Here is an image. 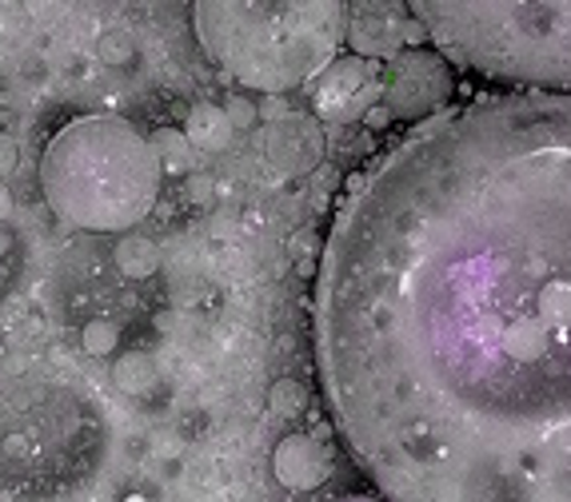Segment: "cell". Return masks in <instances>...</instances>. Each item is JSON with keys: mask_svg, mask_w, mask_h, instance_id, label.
Wrapping results in <instances>:
<instances>
[{"mask_svg": "<svg viewBox=\"0 0 571 502\" xmlns=\"http://www.w3.org/2000/svg\"><path fill=\"white\" fill-rule=\"evenodd\" d=\"M316 363L388 502H571V92L439 109L351 175Z\"/></svg>", "mask_w": 571, "mask_h": 502, "instance_id": "6da1fadb", "label": "cell"}, {"mask_svg": "<svg viewBox=\"0 0 571 502\" xmlns=\"http://www.w3.org/2000/svg\"><path fill=\"white\" fill-rule=\"evenodd\" d=\"M109 455V415L80 383L0 379V502H77Z\"/></svg>", "mask_w": 571, "mask_h": 502, "instance_id": "7a4b0ae2", "label": "cell"}, {"mask_svg": "<svg viewBox=\"0 0 571 502\" xmlns=\"http://www.w3.org/2000/svg\"><path fill=\"white\" fill-rule=\"evenodd\" d=\"M160 160L124 116L88 112L44 144L41 192L56 216L80 231L128 236L160 196Z\"/></svg>", "mask_w": 571, "mask_h": 502, "instance_id": "3957f363", "label": "cell"}, {"mask_svg": "<svg viewBox=\"0 0 571 502\" xmlns=\"http://www.w3.org/2000/svg\"><path fill=\"white\" fill-rule=\"evenodd\" d=\"M416 12L451 65L531 92L571 88V0H424Z\"/></svg>", "mask_w": 571, "mask_h": 502, "instance_id": "277c9868", "label": "cell"}, {"mask_svg": "<svg viewBox=\"0 0 571 502\" xmlns=\"http://www.w3.org/2000/svg\"><path fill=\"white\" fill-rule=\"evenodd\" d=\"M204 53L244 88L280 96L320 77L348 36L344 4H197L192 9Z\"/></svg>", "mask_w": 571, "mask_h": 502, "instance_id": "5b68a950", "label": "cell"}, {"mask_svg": "<svg viewBox=\"0 0 571 502\" xmlns=\"http://www.w3.org/2000/svg\"><path fill=\"white\" fill-rule=\"evenodd\" d=\"M384 96L380 65L363 56H336L312 92V104L324 121H363L376 109V100Z\"/></svg>", "mask_w": 571, "mask_h": 502, "instance_id": "8992f818", "label": "cell"}, {"mask_svg": "<svg viewBox=\"0 0 571 502\" xmlns=\"http://www.w3.org/2000/svg\"><path fill=\"white\" fill-rule=\"evenodd\" d=\"M272 475L284 491H296V494L320 491L332 475V455L324 450V443H316L312 435L292 431V435H284L276 443Z\"/></svg>", "mask_w": 571, "mask_h": 502, "instance_id": "52a82bcc", "label": "cell"}, {"mask_svg": "<svg viewBox=\"0 0 571 502\" xmlns=\"http://www.w3.org/2000/svg\"><path fill=\"white\" fill-rule=\"evenodd\" d=\"M348 36L351 48L360 56H395V48H404V24H400V16H356Z\"/></svg>", "mask_w": 571, "mask_h": 502, "instance_id": "ba28073f", "label": "cell"}, {"mask_svg": "<svg viewBox=\"0 0 571 502\" xmlns=\"http://www.w3.org/2000/svg\"><path fill=\"white\" fill-rule=\"evenodd\" d=\"M184 140L200 152H224L232 144V124H228V112L216 109V104H197V109L188 112L184 121Z\"/></svg>", "mask_w": 571, "mask_h": 502, "instance_id": "9c48e42d", "label": "cell"}, {"mask_svg": "<svg viewBox=\"0 0 571 502\" xmlns=\"http://www.w3.org/2000/svg\"><path fill=\"white\" fill-rule=\"evenodd\" d=\"M112 383H116V391L136 399V395H148L160 383V367H156V360L148 351H128L112 367Z\"/></svg>", "mask_w": 571, "mask_h": 502, "instance_id": "30bf717a", "label": "cell"}, {"mask_svg": "<svg viewBox=\"0 0 571 502\" xmlns=\"http://www.w3.org/2000/svg\"><path fill=\"white\" fill-rule=\"evenodd\" d=\"M112 263L128 279H148L153 272H160V248L153 240H144V236H124L112 248Z\"/></svg>", "mask_w": 571, "mask_h": 502, "instance_id": "8fae6325", "label": "cell"}, {"mask_svg": "<svg viewBox=\"0 0 571 502\" xmlns=\"http://www.w3.org/2000/svg\"><path fill=\"white\" fill-rule=\"evenodd\" d=\"M148 144H153L156 160H160V172H184V168L192 164V144L184 140V132L180 128L156 132Z\"/></svg>", "mask_w": 571, "mask_h": 502, "instance_id": "7c38bea8", "label": "cell"}, {"mask_svg": "<svg viewBox=\"0 0 571 502\" xmlns=\"http://www.w3.org/2000/svg\"><path fill=\"white\" fill-rule=\"evenodd\" d=\"M80 343H85L88 355H112L121 347V323L116 319H88L85 331H80Z\"/></svg>", "mask_w": 571, "mask_h": 502, "instance_id": "4fadbf2b", "label": "cell"}, {"mask_svg": "<svg viewBox=\"0 0 571 502\" xmlns=\"http://www.w3.org/2000/svg\"><path fill=\"white\" fill-rule=\"evenodd\" d=\"M16 267H21V243H16L12 228L0 224V299L9 295L12 279H16Z\"/></svg>", "mask_w": 571, "mask_h": 502, "instance_id": "5bb4252c", "label": "cell"}, {"mask_svg": "<svg viewBox=\"0 0 571 502\" xmlns=\"http://www.w3.org/2000/svg\"><path fill=\"white\" fill-rule=\"evenodd\" d=\"M304 399H307V391L304 387H300V383H292V379H280L272 387V391H268V403H272V411L276 415H296L300 407H304Z\"/></svg>", "mask_w": 571, "mask_h": 502, "instance_id": "9a60e30c", "label": "cell"}, {"mask_svg": "<svg viewBox=\"0 0 571 502\" xmlns=\"http://www.w3.org/2000/svg\"><path fill=\"white\" fill-rule=\"evenodd\" d=\"M132 56H136V44H132L128 33H121V28H112V33H100V60L104 65H128Z\"/></svg>", "mask_w": 571, "mask_h": 502, "instance_id": "2e32d148", "label": "cell"}, {"mask_svg": "<svg viewBox=\"0 0 571 502\" xmlns=\"http://www.w3.org/2000/svg\"><path fill=\"white\" fill-rule=\"evenodd\" d=\"M16 168H21V144H16V136L0 132V184H9V175Z\"/></svg>", "mask_w": 571, "mask_h": 502, "instance_id": "e0dca14e", "label": "cell"}, {"mask_svg": "<svg viewBox=\"0 0 571 502\" xmlns=\"http://www.w3.org/2000/svg\"><path fill=\"white\" fill-rule=\"evenodd\" d=\"M224 112H228L232 128H248V124H256V112H260V109H253L248 100L236 96V100H228V109H224Z\"/></svg>", "mask_w": 571, "mask_h": 502, "instance_id": "ac0fdd59", "label": "cell"}, {"mask_svg": "<svg viewBox=\"0 0 571 502\" xmlns=\"http://www.w3.org/2000/svg\"><path fill=\"white\" fill-rule=\"evenodd\" d=\"M12 216V192H9V184H0V224Z\"/></svg>", "mask_w": 571, "mask_h": 502, "instance_id": "d6986e66", "label": "cell"}, {"mask_svg": "<svg viewBox=\"0 0 571 502\" xmlns=\"http://www.w3.org/2000/svg\"><path fill=\"white\" fill-rule=\"evenodd\" d=\"M336 502H384V499H372V494H348V499H336Z\"/></svg>", "mask_w": 571, "mask_h": 502, "instance_id": "ffe728a7", "label": "cell"}, {"mask_svg": "<svg viewBox=\"0 0 571 502\" xmlns=\"http://www.w3.org/2000/svg\"><path fill=\"white\" fill-rule=\"evenodd\" d=\"M124 502H148V499H144V494H128Z\"/></svg>", "mask_w": 571, "mask_h": 502, "instance_id": "44dd1931", "label": "cell"}]
</instances>
